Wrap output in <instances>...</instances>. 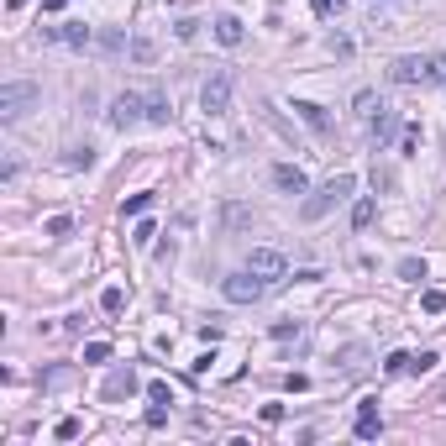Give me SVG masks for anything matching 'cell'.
<instances>
[{
	"label": "cell",
	"mask_w": 446,
	"mask_h": 446,
	"mask_svg": "<svg viewBox=\"0 0 446 446\" xmlns=\"http://www.w3.org/2000/svg\"><path fill=\"white\" fill-rule=\"evenodd\" d=\"M383 373H410V352H388L383 357Z\"/></svg>",
	"instance_id": "obj_20"
},
{
	"label": "cell",
	"mask_w": 446,
	"mask_h": 446,
	"mask_svg": "<svg viewBox=\"0 0 446 446\" xmlns=\"http://www.w3.org/2000/svg\"><path fill=\"white\" fill-rule=\"evenodd\" d=\"M221 294L231 299V305H258L263 294H268V279H258L252 268H247V273H226V279H221Z\"/></svg>",
	"instance_id": "obj_4"
},
{
	"label": "cell",
	"mask_w": 446,
	"mask_h": 446,
	"mask_svg": "<svg viewBox=\"0 0 446 446\" xmlns=\"http://www.w3.org/2000/svg\"><path fill=\"white\" fill-rule=\"evenodd\" d=\"M37 106V84H6L0 90V121H22Z\"/></svg>",
	"instance_id": "obj_6"
},
{
	"label": "cell",
	"mask_w": 446,
	"mask_h": 446,
	"mask_svg": "<svg viewBox=\"0 0 446 446\" xmlns=\"http://www.w3.org/2000/svg\"><path fill=\"white\" fill-rule=\"evenodd\" d=\"M378 106H383V100H378V94L373 90H363V94H357V116H373V110Z\"/></svg>",
	"instance_id": "obj_26"
},
{
	"label": "cell",
	"mask_w": 446,
	"mask_h": 446,
	"mask_svg": "<svg viewBox=\"0 0 446 446\" xmlns=\"http://www.w3.org/2000/svg\"><path fill=\"white\" fill-rule=\"evenodd\" d=\"M352 189H357V179H352V174H336V179H326V184H320L315 195H310V200L299 205V215H305V221H320V215H331L341 200H347V195H352Z\"/></svg>",
	"instance_id": "obj_2"
},
{
	"label": "cell",
	"mask_w": 446,
	"mask_h": 446,
	"mask_svg": "<svg viewBox=\"0 0 446 446\" xmlns=\"http://www.w3.org/2000/svg\"><path fill=\"white\" fill-rule=\"evenodd\" d=\"M131 388H137V373H131V367H121V373L106 378V399H126Z\"/></svg>",
	"instance_id": "obj_13"
},
{
	"label": "cell",
	"mask_w": 446,
	"mask_h": 446,
	"mask_svg": "<svg viewBox=\"0 0 446 446\" xmlns=\"http://www.w3.org/2000/svg\"><path fill=\"white\" fill-rule=\"evenodd\" d=\"M215 42L221 47H242V22H236V16H215Z\"/></svg>",
	"instance_id": "obj_12"
},
{
	"label": "cell",
	"mask_w": 446,
	"mask_h": 446,
	"mask_svg": "<svg viewBox=\"0 0 446 446\" xmlns=\"http://www.w3.org/2000/svg\"><path fill=\"white\" fill-rule=\"evenodd\" d=\"M147 121H153V126H168V121H174V110H168L163 94H147Z\"/></svg>",
	"instance_id": "obj_15"
},
{
	"label": "cell",
	"mask_w": 446,
	"mask_h": 446,
	"mask_svg": "<svg viewBox=\"0 0 446 446\" xmlns=\"http://www.w3.org/2000/svg\"><path fill=\"white\" fill-rule=\"evenodd\" d=\"M131 58H137V63H153V42H147V37H137V42H131Z\"/></svg>",
	"instance_id": "obj_28"
},
{
	"label": "cell",
	"mask_w": 446,
	"mask_h": 446,
	"mask_svg": "<svg viewBox=\"0 0 446 446\" xmlns=\"http://www.w3.org/2000/svg\"><path fill=\"white\" fill-rule=\"evenodd\" d=\"M404 153H415V147H420V126H404V142H399Z\"/></svg>",
	"instance_id": "obj_31"
},
{
	"label": "cell",
	"mask_w": 446,
	"mask_h": 446,
	"mask_svg": "<svg viewBox=\"0 0 446 446\" xmlns=\"http://www.w3.org/2000/svg\"><path fill=\"white\" fill-rule=\"evenodd\" d=\"M394 84H446V58H425V53H404L394 58Z\"/></svg>",
	"instance_id": "obj_1"
},
{
	"label": "cell",
	"mask_w": 446,
	"mask_h": 446,
	"mask_svg": "<svg viewBox=\"0 0 446 446\" xmlns=\"http://www.w3.org/2000/svg\"><path fill=\"white\" fill-rule=\"evenodd\" d=\"M53 436H58V441H74V436H79V420H74V415H63V420L53 425Z\"/></svg>",
	"instance_id": "obj_23"
},
{
	"label": "cell",
	"mask_w": 446,
	"mask_h": 446,
	"mask_svg": "<svg viewBox=\"0 0 446 446\" xmlns=\"http://www.w3.org/2000/svg\"><path fill=\"white\" fill-rule=\"evenodd\" d=\"M69 231H74L69 215H53V221H47V236H69Z\"/></svg>",
	"instance_id": "obj_29"
},
{
	"label": "cell",
	"mask_w": 446,
	"mask_h": 446,
	"mask_svg": "<svg viewBox=\"0 0 446 446\" xmlns=\"http://www.w3.org/2000/svg\"><path fill=\"white\" fill-rule=\"evenodd\" d=\"M373 215H378L373 200H357V205H352V226H357V231H367V226H373Z\"/></svg>",
	"instance_id": "obj_17"
},
{
	"label": "cell",
	"mask_w": 446,
	"mask_h": 446,
	"mask_svg": "<svg viewBox=\"0 0 446 446\" xmlns=\"http://www.w3.org/2000/svg\"><path fill=\"white\" fill-rule=\"evenodd\" d=\"M69 163H74V168H90V163H94V147H74Z\"/></svg>",
	"instance_id": "obj_30"
},
{
	"label": "cell",
	"mask_w": 446,
	"mask_h": 446,
	"mask_svg": "<svg viewBox=\"0 0 446 446\" xmlns=\"http://www.w3.org/2000/svg\"><path fill=\"white\" fill-rule=\"evenodd\" d=\"M367 137H373V147H383V142L394 137V110L388 106H378L373 116H367Z\"/></svg>",
	"instance_id": "obj_10"
},
{
	"label": "cell",
	"mask_w": 446,
	"mask_h": 446,
	"mask_svg": "<svg viewBox=\"0 0 446 446\" xmlns=\"http://www.w3.org/2000/svg\"><path fill=\"white\" fill-rule=\"evenodd\" d=\"M153 236H158V226H153V221H137V231H131V242H137V247H153Z\"/></svg>",
	"instance_id": "obj_22"
},
{
	"label": "cell",
	"mask_w": 446,
	"mask_h": 446,
	"mask_svg": "<svg viewBox=\"0 0 446 446\" xmlns=\"http://www.w3.org/2000/svg\"><path fill=\"white\" fill-rule=\"evenodd\" d=\"M121 305H126V294H121L116 283H110V289L100 294V310H106V315H121Z\"/></svg>",
	"instance_id": "obj_18"
},
{
	"label": "cell",
	"mask_w": 446,
	"mask_h": 446,
	"mask_svg": "<svg viewBox=\"0 0 446 446\" xmlns=\"http://www.w3.org/2000/svg\"><path fill=\"white\" fill-rule=\"evenodd\" d=\"M200 106H205V116H226V106H231V69H215L210 79H205Z\"/></svg>",
	"instance_id": "obj_5"
},
{
	"label": "cell",
	"mask_w": 446,
	"mask_h": 446,
	"mask_svg": "<svg viewBox=\"0 0 446 446\" xmlns=\"http://www.w3.org/2000/svg\"><path fill=\"white\" fill-rule=\"evenodd\" d=\"M436 363H441V352H420V357H410V373H431Z\"/></svg>",
	"instance_id": "obj_24"
},
{
	"label": "cell",
	"mask_w": 446,
	"mask_h": 446,
	"mask_svg": "<svg viewBox=\"0 0 446 446\" xmlns=\"http://www.w3.org/2000/svg\"><path fill=\"white\" fill-rule=\"evenodd\" d=\"M378 431H383V415H378V399H363V404H357V436H363V441H373Z\"/></svg>",
	"instance_id": "obj_9"
},
{
	"label": "cell",
	"mask_w": 446,
	"mask_h": 446,
	"mask_svg": "<svg viewBox=\"0 0 446 446\" xmlns=\"http://www.w3.org/2000/svg\"><path fill=\"white\" fill-rule=\"evenodd\" d=\"M147 205H153V195H131V200L121 205V215H142V210H147Z\"/></svg>",
	"instance_id": "obj_27"
},
{
	"label": "cell",
	"mask_w": 446,
	"mask_h": 446,
	"mask_svg": "<svg viewBox=\"0 0 446 446\" xmlns=\"http://www.w3.org/2000/svg\"><path fill=\"white\" fill-rule=\"evenodd\" d=\"M110 357V341H90V347H84V363H106Z\"/></svg>",
	"instance_id": "obj_25"
},
{
	"label": "cell",
	"mask_w": 446,
	"mask_h": 446,
	"mask_svg": "<svg viewBox=\"0 0 446 446\" xmlns=\"http://www.w3.org/2000/svg\"><path fill=\"white\" fill-rule=\"evenodd\" d=\"M147 399H153V404H174V394H168L163 378H153V383H147Z\"/></svg>",
	"instance_id": "obj_21"
},
{
	"label": "cell",
	"mask_w": 446,
	"mask_h": 446,
	"mask_svg": "<svg viewBox=\"0 0 446 446\" xmlns=\"http://www.w3.org/2000/svg\"><path fill=\"white\" fill-rule=\"evenodd\" d=\"M420 310L425 315H446V289H420Z\"/></svg>",
	"instance_id": "obj_16"
},
{
	"label": "cell",
	"mask_w": 446,
	"mask_h": 446,
	"mask_svg": "<svg viewBox=\"0 0 446 446\" xmlns=\"http://www.w3.org/2000/svg\"><path fill=\"white\" fill-rule=\"evenodd\" d=\"M106 121H110L116 131H126V126H137V121H147V94H142V90H121L116 100H110Z\"/></svg>",
	"instance_id": "obj_3"
},
{
	"label": "cell",
	"mask_w": 446,
	"mask_h": 446,
	"mask_svg": "<svg viewBox=\"0 0 446 446\" xmlns=\"http://www.w3.org/2000/svg\"><path fill=\"white\" fill-rule=\"evenodd\" d=\"M341 363H347V367L357 373V367H363V347H347V352H341Z\"/></svg>",
	"instance_id": "obj_32"
},
{
	"label": "cell",
	"mask_w": 446,
	"mask_h": 446,
	"mask_svg": "<svg viewBox=\"0 0 446 446\" xmlns=\"http://www.w3.org/2000/svg\"><path fill=\"white\" fill-rule=\"evenodd\" d=\"M63 6H69V0H42V11H63Z\"/></svg>",
	"instance_id": "obj_33"
},
{
	"label": "cell",
	"mask_w": 446,
	"mask_h": 446,
	"mask_svg": "<svg viewBox=\"0 0 446 446\" xmlns=\"http://www.w3.org/2000/svg\"><path fill=\"white\" fill-rule=\"evenodd\" d=\"M247 268L258 273V279H268V283H283L289 263H283V252H273V247H252V258H247Z\"/></svg>",
	"instance_id": "obj_7"
},
{
	"label": "cell",
	"mask_w": 446,
	"mask_h": 446,
	"mask_svg": "<svg viewBox=\"0 0 446 446\" xmlns=\"http://www.w3.org/2000/svg\"><path fill=\"white\" fill-rule=\"evenodd\" d=\"M47 37L63 42V47H84V42H90V26H84V22H63V26H53Z\"/></svg>",
	"instance_id": "obj_11"
},
{
	"label": "cell",
	"mask_w": 446,
	"mask_h": 446,
	"mask_svg": "<svg viewBox=\"0 0 446 446\" xmlns=\"http://www.w3.org/2000/svg\"><path fill=\"white\" fill-rule=\"evenodd\" d=\"M294 110L305 116V126H310V131H331V116H326V110H320V106H310V100H299V106H294Z\"/></svg>",
	"instance_id": "obj_14"
},
{
	"label": "cell",
	"mask_w": 446,
	"mask_h": 446,
	"mask_svg": "<svg viewBox=\"0 0 446 446\" xmlns=\"http://www.w3.org/2000/svg\"><path fill=\"white\" fill-rule=\"evenodd\" d=\"M273 184H279L283 195H305V189H310V179H305V168H294V163H279V168H273Z\"/></svg>",
	"instance_id": "obj_8"
},
{
	"label": "cell",
	"mask_w": 446,
	"mask_h": 446,
	"mask_svg": "<svg viewBox=\"0 0 446 446\" xmlns=\"http://www.w3.org/2000/svg\"><path fill=\"white\" fill-rule=\"evenodd\" d=\"M399 279L420 283V279H425V263H420V258H404V263H399Z\"/></svg>",
	"instance_id": "obj_19"
}]
</instances>
